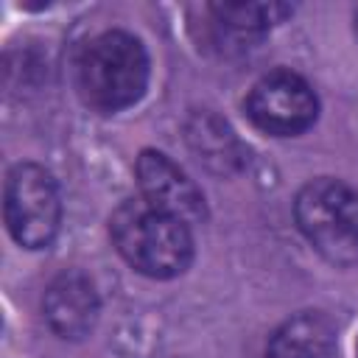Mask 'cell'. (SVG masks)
<instances>
[{"mask_svg": "<svg viewBox=\"0 0 358 358\" xmlns=\"http://www.w3.org/2000/svg\"><path fill=\"white\" fill-rule=\"evenodd\" d=\"M6 227L25 249L48 246L62 224V201L53 176L36 162H20L6 176Z\"/></svg>", "mask_w": 358, "mask_h": 358, "instance_id": "cell-4", "label": "cell"}, {"mask_svg": "<svg viewBox=\"0 0 358 358\" xmlns=\"http://www.w3.org/2000/svg\"><path fill=\"white\" fill-rule=\"evenodd\" d=\"M148 84V53L126 31L92 36L78 56L81 98L98 112H117L140 101Z\"/></svg>", "mask_w": 358, "mask_h": 358, "instance_id": "cell-2", "label": "cell"}, {"mask_svg": "<svg viewBox=\"0 0 358 358\" xmlns=\"http://www.w3.org/2000/svg\"><path fill=\"white\" fill-rule=\"evenodd\" d=\"M109 232L123 260L145 277H176L193 260L190 227L151 207L143 196L123 201L112 213Z\"/></svg>", "mask_w": 358, "mask_h": 358, "instance_id": "cell-1", "label": "cell"}, {"mask_svg": "<svg viewBox=\"0 0 358 358\" xmlns=\"http://www.w3.org/2000/svg\"><path fill=\"white\" fill-rule=\"evenodd\" d=\"M294 8L285 3H213L210 14L218 25L238 34H260L282 22Z\"/></svg>", "mask_w": 358, "mask_h": 358, "instance_id": "cell-9", "label": "cell"}, {"mask_svg": "<svg viewBox=\"0 0 358 358\" xmlns=\"http://www.w3.org/2000/svg\"><path fill=\"white\" fill-rule=\"evenodd\" d=\"M42 308H45V319L56 336L78 341L92 333V327L98 322L101 302H98V291H95L92 280L84 271L70 268V271H62L48 285Z\"/></svg>", "mask_w": 358, "mask_h": 358, "instance_id": "cell-7", "label": "cell"}, {"mask_svg": "<svg viewBox=\"0 0 358 358\" xmlns=\"http://www.w3.org/2000/svg\"><path fill=\"white\" fill-rule=\"evenodd\" d=\"M294 215L310 246L336 266L358 260V190L341 179H313L294 201Z\"/></svg>", "mask_w": 358, "mask_h": 358, "instance_id": "cell-3", "label": "cell"}, {"mask_svg": "<svg viewBox=\"0 0 358 358\" xmlns=\"http://www.w3.org/2000/svg\"><path fill=\"white\" fill-rule=\"evenodd\" d=\"M246 115L266 134L294 137L316 123L319 101L302 76L291 70H271L252 87Z\"/></svg>", "mask_w": 358, "mask_h": 358, "instance_id": "cell-5", "label": "cell"}, {"mask_svg": "<svg viewBox=\"0 0 358 358\" xmlns=\"http://www.w3.org/2000/svg\"><path fill=\"white\" fill-rule=\"evenodd\" d=\"M336 352V327L324 313H296L282 322L268 344L266 358H333Z\"/></svg>", "mask_w": 358, "mask_h": 358, "instance_id": "cell-8", "label": "cell"}, {"mask_svg": "<svg viewBox=\"0 0 358 358\" xmlns=\"http://www.w3.org/2000/svg\"><path fill=\"white\" fill-rule=\"evenodd\" d=\"M355 22H358V11H355Z\"/></svg>", "mask_w": 358, "mask_h": 358, "instance_id": "cell-10", "label": "cell"}, {"mask_svg": "<svg viewBox=\"0 0 358 358\" xmlns=\"http://www.w3.org/2000/svg\"><path fill=\"white\" fill-rule=\"evenodd\" d=\"M134 171H137L140 193L151 207L185 221L187 227L207 215L201 190L162 151H151V148L143 151L137 157V168Z\"/></svg>", "mask_w": 358, "mask_h": 358, "instance_id": "cell-6", "label": "cell"}]
</instances>
